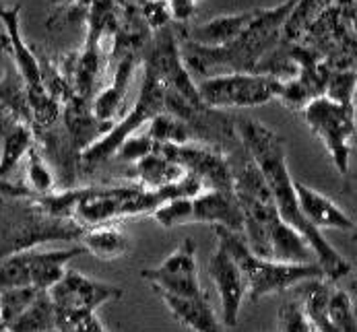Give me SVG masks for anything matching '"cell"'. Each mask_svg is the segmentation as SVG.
Returning a JSON list of instances; mask_svg holds the SVG:
<instances>
[{
    "instance_id": "2",
    "label": "cell",
    "mask_w": 357,
    "mask_h": 332,
    "mask_svg": "<svg viewBox=\"0 0 357 332\" xmlns=\"http://www.w3.org/2000/svg\"><path fill=\"white\" fill-rule=\"evenodd\" d=\"M81 236L79 225L50 215L33 194L13 182H0V260L46 241H73Z\"/></svg>"
},
{
    "instance_id": "6",
    "label": "cell",
    "mask_w": 357,
    "mask_h": 332,
    "mask_svg": "<svg viewBox=\"0 0 357 332\" xmlns=\"http://www.w3.org/2000/svg\"><path fill=\"white\" fill-rule=\"evenodd\" d=\"M151 217L165 229L190 225V223H208L242 234L244 227L242 211L234 192H221V190H204L190 198L188 196L172 198L159 204L151 213Z\"/></svg>"
},
{
    "instance_id": "24",
    "label": "cell",
    "mask_w": 357,
    "mask_h": 332,
    "mask_svg": "<svg viewBox=\"0 0 357 332\" xmlns=\"http://www.w3.org/2000/svg\"><path fill=\"white\" fill-rule=\"evenodd\" d=\"M326 320L331 332H356V310L351 295L345 289L331 285L326 299Z\"/></svg>"
},
{
    "instance_id": "29",
    "label": "cell",
    "mask_w": 357,
    "mask_h": 332,
    "mask_svg": "<svg viewBox=\"0 0 357 332\" xmlns=\"http://www.w3.org/2000/svg\"><path fill=\"white\" fill-rule=\"evenodd\" d=\"M157 149H159V144L151 141L147 135H137L135 133V135H130L126 141L116 149V153L112 157H118L122 161H139L141 157L153 153Z\"/></svg>"
},
{
    "instance_id": "22",
    "label": "cell",
    "mask_w": 357,
    "mask_h": 332,
    "mask_svg": "<svg viewBox=\"0 0 357 332\" xmlns=\"http://www.w3.org/2000/svg\"><path fill=\"white\" fill-rule=\"evenodd\" d=\"M79 241L85 252L93 254L100 260H118L130 250V239L118 223H105L85 229Z\"/></svg>"
},
{
    "instance_id": "3",
    "label": "cell",
    "mask_w": 357,
    "mask_h": 332,
    "mask_svg": "<svg viewBox=\"0 0 357 332\" xmlns=\"http://www.w3.org/2000/svg\"><path fill=\"white\" fill-rule=\"evenodd\" d=\"M215 234H217V241L223 243L227 252L234 256V260L238 262L244 283H246V297L252 303L260 301L266 295L294 289L296 285L310 281V279L324 277V271L320 269L318 262L296 264V262L268 260V258L256 256L248 248L244 236L238 232L215 225Z\"/></svg>"
},
{
    "instance_id": "34",
    "label": "cell",
    "mask_w": 357,
    "mask_h": 332,
    "mask_svg": "<svg viewBox=\"0 0 357 332\" xmlns=\"http://www.w3.org/2000/svg\"><path fill=\"white\" fill-rule=\"evenodd\" d=\"M2 110H4V103H2V101H0V112H2Z\"/></svg>"
},
{
    "instance_id": "5",
    "label": "cell",
    "mask_w": 357,
    "mask_h": 332,
    "mask_svg": "<svg viewBox=\"0 0 357 332\" xmlns=\"http://www.w3.org/2000/svg\"><path fill=\"white\" fill-rule=\"evenodd\" d=\"M19 13H21L19 4L13 8L0 6V23L4 25V31H6V46H8L15 68L23 83L27 116H31L33 122H38L40 126H50L56 122V118L60 114V105H58V99L54 97V93L46 87L40 60L36 58V54L29 47L25 46V42L21 38Z\"/></svg>"
},
{
    "instance_id": "17",
    "label": "cell",
    "mask_w": 357,
    "mask_h": 332,
    "mask_svg": "<svg viewBox=\"0 0 357 332\" xmlns=\"http://www.w3.org/2000/svg\"><path fill=\"white\" fill-rule=\"evenodd\" d=\"M294 188L302 215L316 229H341V232L356 229V221L343 209H339L328 196L296 180H294Z\"/></svg>"
},
{
    "instance_id": "32",
    "label": "cell",
    "mask_w": 357,
    "mask_h": 332,
    "mask_svg": "<svg viewBox=\"0 0 357 332\" xmlns=\"http://www.w3.org/2000/svg\"><path fill=\"white\" fill-rule=\"evenodd\" d=\"M169 8V15L178 21H188L195 13V0H163Z\"/></svg>"
},
{
    "instance_id": "8",
    "label": "cell",
    "mask_w": 357,
    "mask_h": 332,
    "mask_svg": "<svg viewBox=\"0 0 357 332\" xmlns=\"http://www.w3.org/2000/svg\"><path fill=\"white\" fill-rule=\"evenodd\" d=\"M165 95H167V87L165 83L159 79V75L153 70L151 64H145V81L141 87V93L137 97L130 114H126L116 126H112V130L107 135H103L100 141H96L93 144H89L81 159L85 165L93 167L100 165L105 159H109L116 149L126 141L130 135L139 133V128L149 122L153 116L161 114L165 107Z\"/></svg>"
},
{
    "instance_id": "23",
    "label": "cell",
    "mask_w": 357,
    "mask_h": 332,
    "mask_svg": "<svg viewBox=\"0 0 357 332\" xmlns=\"http://www.w3.org/2000/svg\"><path fill=\"white\" fill-rule=\"evenodd\" d=\"M8 332H54L56 331V310L52 303L48 289H42L31 303L8 324H4Z\"/></svg>"
},
{
    "instance_id": "16",
    "label": "cell",
    "mask_w": 357,
    "mask_h": 332,
    "mask_svg": "<svg viewBox=\"0 0 357 332\" xmlns=\"http://www.w3.org/2000/svg\"><path fill=\"white\" fill-rule=\"evenodd\" d=\"M0 142H2L0 182H6L17 172L19 163L25 159L29 149L36 146V139H33V130L29 126V120H25L17 112L4 107L0 112Z\"/></svg>"
},
{
    "instance_id": "26",
    "label": "cell",
    "mask_w": 357,
    "mask_h": 332,
    "mask_svg": "<svg viewBox=\"0 0 357 332\" xmlns=\"http://www.w3.org/2000/svg\"><path fill=\"white\" fill-rule=\"evenodd\" d=\"M149 124L151 126H149L147 137L157 144H184V142H190V137H192L188 126L176 114L161 112L149 120Z\"/></svg>"
},
{
    "instance_id": "20",
    "label": "cell",
    "mask_w": 357,
    "mask_h": 332,
    "mask_svg": "<svg viewBox=\"0 0 357 332\" xmlns=\"http://www.w3.org/2000/svg\"><path fill=\"white\" fill-rule=\"evenodd\" d=\"M135 163V178L139 182L137 186L145 190L165 188L186 176V169L180 163L172 161L169 157H165L159 149L141 157Z\"/></svg>"
},
{
    "instance_id": "19",
    "label": "cell",
    "mask_w": 357,
    "mask_h": 332,
    "mask_svg": "<svg viewBox=\"0 0 357 332\" xmlns=\"http://www.w3.org/2000/svg\"><path fill=\"white\" fill-rule=\"evenodd\" d=\"M157 295L167 305L172 316L186 329L195 332H225L223 322L217 318L208 301V293L201 297H178L172 293L157 291Z\"/></svg>"
},
{
    "instance_id": "4",
    "label": "cell",
    "mask_w": 357,
    "mask_h": 332,
    "mask_svg": "<svg viewBox=\"0 0 357 332\" xmlns=\"http://www.w3.org/2000/svg\"><path fill=\"white\" fill-rule=\"evenodd\" d=\"M296 4L298 0H285L277 8H262L252 25L236 42L213 50L195 46V56H188V62L199 70L223 66L229 68V73H250L256 60L277 42L279 29L287 21Z\"/></svg>"
},
{
    "instance_id": "18",
    "label": "cell",
    "mask_w": 357,
    "mask_h": 332,
    "mask_svg": "<svg viewBox=\"0 0 357 332\" xmlns=\"http://www.w3.org/2000/svg\"><path fill=\"white\" fill-rule=\"evenodd\" d=\"M258 13H260V8H255V10H246V13H238V15L217 17L203 25H197L188 31L190 46L211 47V50L229 46L252 25Z\"/></svg>"
},
{
    "instance_id": "9",
    "label": "cell",
    "mask_w": 357,
    "mask_h": 332,
    "mask_svg": "<svg viewBox=\"0 0 357 332\" xmlns=\"http://www.w3.org/2000/svg\"><path fill=\"white\" fill-rule=\"evenodd\" d=\"M312 133L331 153L335 167L341 176L349 169V146L356 133L354 103L337 101L328 95H318L302 107Z\"/></svg>"
},
{
    "instance_id": "12",
    "label": "cell",
    "mask_w": 357,
    "mask_h": 332,
    "mask_svg": "<svg viewBox=\"0 0 357 332\" xmlns=\"http://www.w3.org/2000/svg\"><path fill=\"white\" fill-rule=\"evenodd\" d=\"M141 277L151 283V287L163 293H172L178 297H201L206 295L199 281L197 266V243L192 237H186L180 248H176L159 266L143 269Z\"/></svg>"
},
{
    "instance_id": "15",
    "label": "cell",
    "mask_w": 357,
    "mask_h": 332,
    "mask_svg": "<svg viewBox=\"0 0 357 332\" xmlns=\"http://www.w3.org/2000/svg\"><path fill=\"white\" fill-rule=\"evenodd\" d=\"M147 64L153 66V70L159 75V79L165 83L169 93L180 95L184 97L188 103L197 105V107H204L201 97L197 93L195 83L190 81L188 70L182 64L180 52H178V44L174 40V36L165 29L161 31V36L155 42L153 52L147 58Z\"/></svg>"
},
{
    "instance_id": "27",
    "label": "cell",
    "mask_w": 357,
    "mask_h": 332,
    "mask_svg": "<svg viewBox=\"0 0 357 332\" xmlns=\"http://www.w3.org/2000/svg\"><path fill=\"white\" fill-rule=\"evenodd\" d=\"M42 289L36 287H10V289H0V320L2 326L15 320L29 303L31 299L40 293Z\"/></svg>"
},
{
    "instance_id": "35",
    "label": "cell",
    "mask_w": 357,
    "mask_h": 332,
    "mask_svg": "<svg viewBox=\"0 0 357 332\" xmlns=\"http://www.w3.org/2000/svg\"><path fill=\"white\" fill-rule=\"evenodd\" d=\"M195 2H201V0H195Z\"/></svg>"
},
{
    "instance_id": "11",
    "label": "cell",
    "mask_w": 357,
    "mask_h": 332,
    "mask_svg": "<svg viewBox=\"0 0 357 332\" xmlns=\"http://www.w3.org/2000/svg\"><path fill=\"white\" fill-rule=\"evenodd\" d=\"M56 310V324L83 314H93L107 301H116L124 291L116 285L89 279L77 271H64V275L48 289Z\"/></svg>"
},
{
    "instance_id": "7",
    "label": "cell",
    "mask_w": 357,
    "mask_h": 332,
    "mask_svg": "<svg viewBox=\"0 0 357 332\" xmlns=\"http://www.w3.org/2000/svg\"><path fill=\"white\" fill-rule=\"evenodd\" d=\"M281 79L275 75L258 73H225L204 79L197 85V93L204 107L217 110H244L258 107L279 97Z\"/></svg>"
},
{
    "instance_id": "28",
    "label": "cell",
    "mask_w": 357,
    "mask_h": 332,
    "mask_svg": "<svg viewBox=\"0 0 357 332\" xmlns=\"http://www.w3.org/2000/svg\"><path fill=\"white\" fill-rule=\"evenodd\" d=\"M277 329L279 332H314L298 297L281 305L279 316H277Z\"/></svg>"
},
{
    "instance_id": "36",
    "label": "cell",
    "mask_w": 357,
    "mask_h": 332,
    "mask_svg": "<svg viewBox=\"0 0 357 332\" xmlns=\"http://www.w3.org/2000/svg\"><path fill=\"white\" fill-rule=\"evenodd\" d=\"M0 326H2V320H0Z\"/></svg>"
},
{
    "instance_id": "14",
    "label": "cell",
    "mask_w": 357,
    "mask_h": 332,
    "mask_svg": "<svg viewBox=\"0 0 357 332\" xmlns=\"http://www.w3.org/2000/svg\"><path fill=\"white\" fill-rule=\"evenodd\" d=\"M208 277L215 283V289L221 299L223 326H236L242 310V301L246 297V283L238 262L227 252V248L219 241H217V250L208 260Z\"/></svg>"
},
{
    "instance_id": "13",
    "label": "cell",
    "mask_w": 357,
    "mask_h": 332,
    "mask_svg": "<svg viewBox=\"0 0 357 332\" xmlns=\"http://www.w3.org/2000/svg\"><path fill=\"white\" fill-rule=\"evenodd\" d=\"M159 151L172 161L180 163L188 174L203 182L204 190L231 192V165L229 161L203 144H159Z\"/></svg>"
},
{
    "instance_id": "10",
    "label": "cell",
    "mask_w": 357,
    "mask_h": 332,
    "mask_svg": "<svg viewBox=\"0 0 357 332\" xmlns=\"http://www.w3.org/2000/svg\"><path fill=\"white\" fill-rule=\"evenodd\" d=\"M87 254L83 246L68 250H21L0 260V289L10 287H36L50 289L56 283L70 260Z\"/></svg>"
},
{
    "instance_id": "1",
    "label": "cell",
    "mask_w": 357,
    "mask_h": 332,
    "mask_svg": "<svg viewBox=\"0 0 357 332\" xmlns=\"http://www.w3.org/2000/svg\"><path fill=\"white\" fill-rule=\"evenodd\" d=\"M236 133H238V139L244 144V149L248 151V155L252 157V161L258 165V169L266 182V188L273 196L279 217L306 239V243L312 248V252L316 256V262L324 271V279L337 283L343 277H347L351 273V262L345 260L326 241L322 232L316 229L300 211L294 180L287 169L283 139L275 130H271L268 126H264L262 122L252 120V118L236 120Z\"/></svg>"
},
{
    "instance_id": "30",
    "label": "cell",
    "mask_w": 357,
    "mask_h": 332,
    "mask_svg": "<svg viewBox=\"0 0 357 332\" xmlns=\"http://www.w3.org/2000/svg\"><path fill=\"white\" fill-rule=\"evenodd\" d=\"M54 332H107L103 329V324L100 322V318L93 314H83L70 320H62L56 324Z\"/></svg>"
},
{
    "instance_id": "31",
    "label": "cell",
    "mask_w": 357,
    "mask_h": 332,
    "mask_svg": "<svg viewBox=\"0 0 357 332\" xmlns=\"http://www.w3.org/2000/svg\"><path fill=\"white\" fill-rule=\"evenodd\" d=\"M328 83V97L343 101V103H354V85H356V75L354 73H341L335 75L333 79L326 81Z\"/></svg>"
},
{
    "instance_id": "25",
    "label": "cell",
    "mask_w": 357,
    "mask_h": 332,
    "mask_svg": "<svg viewBox=\"0 0 357 332\" xmlns=\"http://www.w3.org/2000/svg\"><path fill=\"white\" fill-rule=\"evenodd\" d=\"M17 186L23 192L36 194V196L56 192V178L36 146L29 149V153L25 155V182H21Z\"/></svg>"
},
{
    "instance_id": "21",
    "label": "cell",
    "mask_w": 357,
    "mask_h": 332,
    "mask_svg": "<svg viewBox=\"0 0 357 332\" xmlns=\"http://www.w3.org/2000/svg\"><path fill=\"white\" fill-rule=\"evenodd\" d=\"M132 73H135V56H126L122 58V62L118 64L116 73H114V83L112 87H107L96 101H93V107H91V114L96 116V120H100L103 124H112L114 126V120L118 116V110L122 107L124 103V97H126V89H128V83L132 79Z\"/></svg>"
},
{
    "instance_id": "33",
    "label": "cell",
    "mask_w": 357,
    "mask_h": 332,
    "mask_svg": "<svg viewBox=\"0 0 357 332\" xmlns=\"http://www.w3.org/2000/svg\"><path fill=\"white\" fill-rule=\"evenodd\" d=\"M167 17H169V8H167V4L163 0L161 2L155 0V2H151L147 6V19H149V23L153 27H163L165 21H167Z\"/></svg>"
}]
</instances>
